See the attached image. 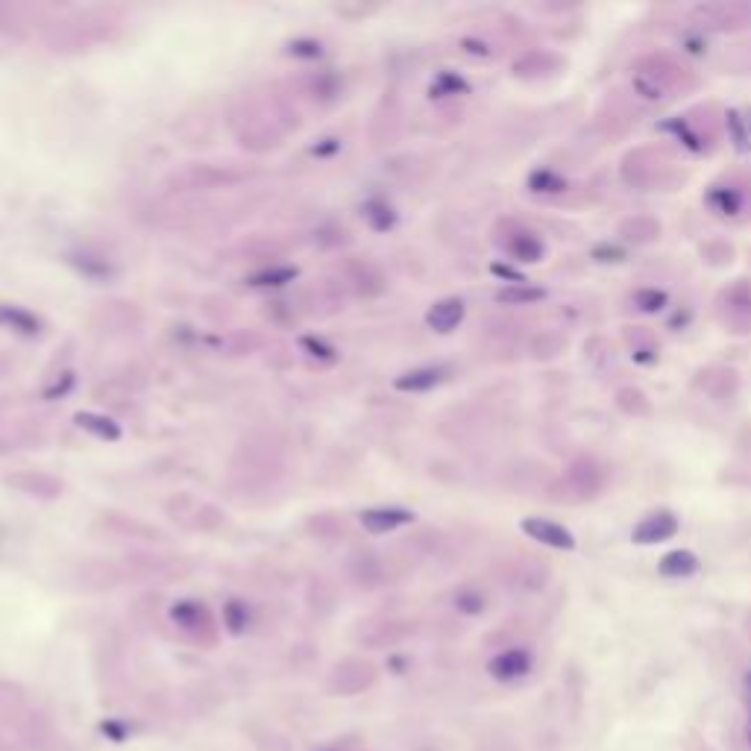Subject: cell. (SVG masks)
<instances>
[{
	"mask_svg": "<svg viewBox=\"0 0 751 751\" xmlns=\"http://www.w3.org/2000/svg\"><path fill=\"white\" fill-rule=\"evenodd\" d=\"M226 622H229V631H244V625H247V611H244V605H238V602H232L229 608H226Z\"/></svg>",
	"mask_w": 751,
	"mask_h": 751,
	"instance_id": "obj_20",
	"label": "cell"
},
{
	"mask_svg": "<svg viewBox=\"0 0 751 751\" xmlns=\"http://www.w3.org/2000/svg\"><path fill=\"white\" fill-rule=\"evenodd\" d=\"M294 276V270H282V273H265V276H259L256 279V285H282L279 279H291Z\"/></svg>",
	"mask_w": 751,
	"mask_h": 751,
	"instance_id": "obj_21",
	"label": "cell"
},
{
	"mask_svg": "<svg viewBox=\"0 0 751 751\" xmlns=\"http://www.w3.org/2000/svg\"><path fill=\"white\" fill-rule=\"evenodd\" d=\"M529 188L531 191H537V194H561L564 188H567V182L561 174H555V171H534L529 177Z\"/></svg>",
	"mask_w": 751,
	"mask_h": 751,
	"instance_id": "obj_13",
	"label": "cell"
},
{
	"mask_svg": "<svg viewBox=\"0 0 751 751\" xmlns=\"http://www.w3.org/2000/svg\"><path fill=\"white\" fill-rule=\"evenodd\" d=\"M658 573L663 578H687V575L699 573V558L690 552V549H675V552H666L658 564Z\"/></svg>",
	"mask_w": 751,
	"mask_h": 751,
	"instance_id": "obj_7",
	"label": "cell"
},
{
	"mask_svg": "<svg viewBox=\"0 0 751 751\" xmlns=\"http://www.w3.org/2000/svg\"><path fill=\"white\" fill-rule=\"evenodd\" d=\"M663 130H666V133H675V135H678V141H684V144H687V147H690L693 153H699V150H702V144H699V135L690 130V124H687L684 118H678V121H669V124H663Z\"/></svg>",
	"mask_w": 751,
	"mask_h": 751,
	"instance_id": "obj_17",
	"label": "cell"
},
{
	"mask_svg": "<svg viewBox=\"0 0 751 751\" xmlns=\"http://www.w3.org/2000/svg\"><path fill=\"white\" fill-rule=\"evenodd\" d=\"M707 203L719 212V215H737L743 209V194L737 188H728V185H716L710 194H707Z\"/></svg>",
	"mask_w": 751,
	"mask_h": 751,
	"instance_id": "obj_10",
	"label": "cell"
},
{
	"mask_svg": "<svg viewBox=\"0 0 751 751\" xmlns=\"http://www.w3.org/2000/svg\"><path fill=\"white\" fill-rule=\"evenodd\" d=\"M464 303L458 300V297H449V300H441V303H435L429 314H426V323L435 329V332H452V329H458V323L464 320Z\"/></svg>",
	"mask_w": 751,
	"mask_h": 751,
	"instance_id": "obj_5",
	"label": "cell"
},
{
	"mask_svg": "<svg viewBox=\"0 0 751 751\" xmlns=\"http://www.w3.org/2000/svg\"><path fill=\"white\" fill-rule=\"evenodd\" d=\"M432 91H435L438 97H443V94H464V91H467V83H464L461 77H455V74H441Z\"/></svg>",
	"mask_w": 751,
	"mask_h": 751,
	"instance_id": "obj_18",
	"label": "cell"
},
{
	"mask_svg": "<svg viewBox=\"0 0 751 751\" xmlns=\"http://www.w3.org/2000/svg\"><path fill=\"white\" fill-rule=\"evenodd\" d=\"M681 529L678 517L672 511H655L649 517H643L634 531H631V540L634 543H643V546H652V543H663V540H672Z\"/></svg>",
	"mask_w": 751,
	"mask_h": 751,
	"instance_id": "obj_1",
	"label": "cell"
},
{
	"mask_svg": "<svg viewBox=\"0 0 751 751\" xmlns=\"http://www.w3.org/2000/svg\"><path fill=\"white\" fill-rule=\"evenodd\" d=\"M446 379V370L443 367H417V370H408L397 379L399 391H432L435 385H441Z\"/></svg>",
	"mask_w": 751,
	"mask_h": 751,
	"instance_id": "obj_8",
	"label": "cell"
},
{
	"mask_svg": "<svg viewBox=\"0 0 751 751\" xmlns=\"http://www.w3.org/2000/svg\"><path fill=\"white\" fill-rule=\"evenodd\" d=\"M543 297H546L543 288H534V285H526V282H511L508 288H502L496 294V300L505 303V306H531V303H537Z\"/></svg>",
	"mask_w": 751,
	"mask_h": 751,
	"instance_id": "obj_9",
	"label": "cell"
},
{
	"mask_svg": "<svg viewBox=\"0 0 751 751\" xmlns=\"http://www.w3.org/2000/svg\"><path fill=\"white\" fill-rule=\"evenodd\" d=\"M364 218L373 229H388V226H394V209L385 200H370L364 206Z\"/></svg>",
	"mask_w": 751,
	"mask_h": 751,
	"instance_id": "obj_15",
	"label": "cell"
},
{
	"mask_svg": "<svg viewBox=\"0 0 751 751\" xmlns=\"http://www.w3.org/2000/svg\"><path fill=\"white\" fill-rule=\"evenodd\" d=\"M523 531L529 534L531 540L543 543V546H552V549H575V537L573 531L552 523V520H543V517H529L523 520Z\"/></svg>",
	"mask_w": 751,
	"mask_h": 751,
	"instance_id": "obj_2",
	"label": "cell"
},
{
	"mask_svg": "<svg viewBox=\"0 0 751 751\" xmlns=\"http://www.w3.org/2000/svg\"><path fill=\"white\" fill-rule=\"evenodd\" d=\"M77 423L83 426V429H89L91 435H97V438H109V441H118V426L112 423V420H106V417H97V414H80L77 417Z\"/></svg>",
	"mask_w": 751,
	"mask_h": 751,
	"instance_id": "obj_14",
	"label": "cell"
},
{
	"mask_svg": "<svg viewBox=\"0 0 751 751\" xmlns=\"http://www.w3.org/2000/svg\"><path fill=\"white\" fill-rule=\"evenodd\" d=\"M487 669L499 681H517V678H523V675L531 672V655L526 649H505V652H499L493 661L487 663Z\"/></svg>",
	"mask_w": 751,
	"mask_h": 751,
	"instance_id": "obj_3",
	"label": "cell"
},
{
	"mask_svg": "<svg viewBox=\"0 0 751 751\" xmlns=\"http://www.w3.org/2000/svg\"><path fill=\"white\" fill-rule=\"evenodd\" d=\"M411 511H402V508H370L361 514V526L373 534H385V531H394L405 523H411Z\"/></svg>",
	"mask_w": 751,
	"mask_h": 751,
	"instance_id": "obj_4",
	"label": "cell"
},
{
	"mask_svg": "<svg viewBox=\"0 0 751 751\" xmlns=\"http://www.w3.org/2000/svg\"><path fill=\"white\" fill-rule=\"evenodd\" d=\"M634 306L646 311V314H655V311H661L666 306V294L658 291V288H643V291L634 294Z\"/></svg>",
	"mask_w": 751,
	"mask_h": 751,
	"instance_id": "obj_16",
	"label": "cell"
},
{
	"mask_svg": "<svg viewBox=\"0 0 751 751\" xmlns=\"http://www.w3.org/2000/svg\"><path fill=\"white\" fill-rule=\"evenodd\" d=\"M634 89H637V94H643L646 100H658V97H663L661 83H658V80H649L646 74H637V77H634Z\"/></svg>",
	"mask_w": 751,
	"mask_h": 751,
	"instance_id": "obj_19",
	"label": "cell"
},
{
	"mask_svg": "<svg viewBox=\"0 0 751 751\" xmlns=\"http://www.w3.org/2000/svg\"><path fill=\"white\" fill-rule=\"evenodd\" d=\"M505 250L514 262H523V265H534L543 259V241L534 232H514Z\"/></svg>",
	"mask_w": 751,
	"mask_h": 751,
	"instance_id": "obj_6",
	"label": "cell"
},
{
	"mask_svg": "<svg viewBox=\"0 0 751 751\" xmlns=\"http://www.w3.org/2000/svg\"><path fill=\"white\" fill-rule=\"evenodd\" d=\"M0 323L12 326L15 332H24V335H36L39 332V320L30 311L15 309V306H3L0 309Z\"/></svg>",
	"mask_w": 751,
	"mask_h": 751,
	"instance_id": "obj_11",
	"label": "cell"
},
{
	"mask_svg": "<svg viewBox=\"0 0 751 751\" xmlns=\"http://www.w3.org/2000/svg\"><path fill=\"white\" fill-rule=\"evenodd\" d=\"M743 699H746V722H749V746H751V672L746 675V681H743Z\"/></svg>",
	"mask_w": 751,
	"mask_h": 751,
	"instance_id": "obj_22",
	"label": "cell"
},
{
	"mask_svg": "<svg viewBox=\"0 0 751 751\" xmlns=\"http://www.w3.org/2000/svg\"><path fill=\"white\" fill-rule=\"evenodd\" d=\"M725 124H728V133H731V141L737 150H751V118H743V112L731 109L725 115Z\"/></svg>",
	"mask_w": 751,
	"mask_h": 751,
	"instance_id": "obj_12",
	"label": "cell"
}]
</instances>
